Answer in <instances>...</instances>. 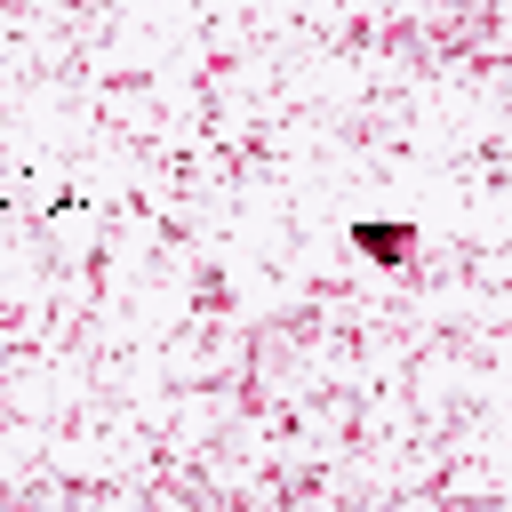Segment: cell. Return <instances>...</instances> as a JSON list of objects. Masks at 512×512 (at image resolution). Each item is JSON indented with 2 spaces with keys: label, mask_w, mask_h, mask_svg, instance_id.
Wrapping results in <instances>:
<instances>
[{
  "label": "cell",
  "mask_w": 512,
  "mask_h": 512,
  "mask_svg": "<svg viewBox=\"0 0 512 512\" xmlns=\"http://www.w3.org/2000/svg\"><path fill=\"white\" fill-rule=\"evenodd\" d=\"M352 248H368L376 264H408V248H416V224H352Z\"/></svg>",
  "instance_id": "1"
}]
</instances>
